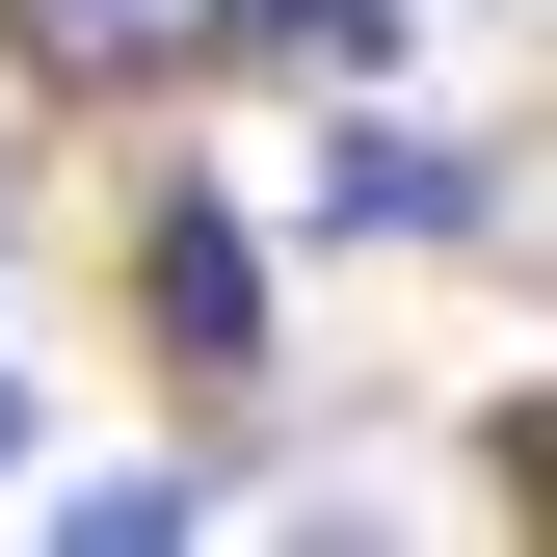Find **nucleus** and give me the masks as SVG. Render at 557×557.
<instances>
[{
    "label": "nucleus",
    "mask_w": 557,
    "mask_h": 557,
    "mask_svg": "<svg viewBox=\"0 0 557 557\" xmlns=\"http://www.w3.org/2000/svg\"><path fill=\"white\" fill-rule=\"evenodd\" d=\"M293 239H345V265H398V239H505V160H478V133H398V81H345Z\"/></svg>",
    "instance_id": "nucleus-1"
},
{
    "label": "nucleus",
    "mask_w": 557,
    "mask_h": 557,
    "mask_svg": "<svg viewBox=\"0 0 557 557\" xmlns=\"http://www.w3.org/2000/svg\"><path fill=\"white\" fill-rule=\"evenodd\" d=\"M53 531H81V557H160V531H213V451H160V478H81Z\"/></svg>",
    "instance_id": "nucleus-5"
},
{
    "label": "nucleus",
    "mask_w": 557,
    "mask_h": 557,
    "mask_svg": "<svg viewBox=\"0 0 557 557\" xmlns=\"http://www.w3.org/2000/svg\"><path fill=\"white\" fill-rule=\"evenodd\" d=\"M0 478H27V372H0Z\"/></svg>",
    "instance_id": "nucleus-6"
},
{
    "label": "nucleus",
    "mask_w": 557,
    "mask_h": 557,
    "mask_svg": "<svg viewBox=\"0 0 557 557\" xmlns=\"http://www.w3.org/2000/svg\"><path fill=\"white\" fill-rule=\"evenodd\" d=\"M0 27H27L53 107H160V81H213V0H0Z\"/></svg>",
    "instance_id": "nucleus-3"
},
{
    "label": "nucleus",
    "mask_w": 557,
    "mask_h": 557,
    "mask_svg": "<svg viewBox=\"0 0 557 557\" xmlns=\"http://www.w3.org/2000/svg\"><path fill=\"white\" fill-rule=\"evenodd\" d=\"M133 319H160V372H186V398H239V372H265V239L213 213V186L133 239Z\"/></svg>",
    "instance_id": "nucleus-2"
},
{
    "label": "nucleus",
    "mask_w": 557,
    "mask_h": 557,
    "mask_svg": "<svg viewBox=\"0 0 557 557\" xmlns=\"http://www.w3.org/2000/svg\"><path fill=\"white\" fill-rule=\"evenodd\" d=\"M398 81V53H425V0H213V81Z\"/></svg>",
    "instance_id": "nucleus-4"
}]
</instances>
